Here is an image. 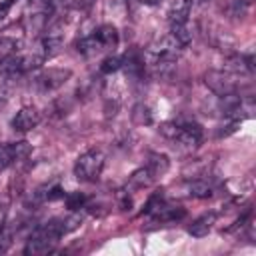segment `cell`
Instances as JSON below:
<instances>
[{"mask_svg": "<svg viewBox=\"0 0 256 256\" xmlns=\"http://www.w3.org/2000/svg\"><path fill=\"white\" fill-rule=\"evenodd\" d=\"M66 194H64V190L60 188V186H52V188H48V196H46V200L48 202H52V200H58V198H64Z\"/></svg>", "mask_w": 256, "mask_h": 256, "instance_id": "obj_23", "label": "cell"}, {"mask_svg": "<svg viewBox=\"0 0 256 256\" xmlns=\"http://www.w3.org/2000/svg\"><path fill=\"white\" fill-rule=\"evenodd\" d=\"M170 34H172V36H174L182 46H186V44H190V42H192V32L188 30V26H186V24H172Z\"/></svg>", "mask_w": 256, "mask_h": 256, "instance_id": "obj_19", "label": "cell"}, {"mask_svg": "<svg viewBox=\"0 0 256 256\" xmlns=\"http://www.w3.org/2000/svg\"><path fill=\"white\" fill-rule=\"evenodd\" d=\"M168 166H170V162H168V158H166L164 154H158V152L148 154L146 168L150 170V174H152L154 178H156V176H162V174L168 170Z\"/></svg>", "mask_w": 256, "mask_h": 256, "instance_id": "obj_15", "label": "cell"}, {"mask_svg": "<svg viewBox=\"0 0 256 256\" xmlns=\"http://www.w3.org/2000/svg\"><path fill=\"white\" fill-rule=\"evenodd\" d=\"M120 68H122V58H120V56H108V58H104L102 64H100V72H102V74H114V72H118Z\"/></svg>", "mask_w": 256, "mask_h": 256, "instance_id": "obj_20", "label": "cell"}, {"mask_svg": "<svg viewBox=\"0 0 256 256\" xmlns=\"http://www.w3.org/2000/svg\"><path fill=\"white\" fill-rule=\"evenodd\" d=\"M100 50H104V48H102V44L98 42V38H96L94 34L84 36V38L78 42V52L84 54V56H92V54H96V52H100Z\"/></svg>", "mask_w": 256, "mask_h": 256, "instance_id": "obj_17", "label": "cell"}, {"mask_svg": "<svg viewBox=\"0 0 256 256\" xmlns=\"http://www.w3.org/2000/svg\"><path fill=\"white\" fill-rule=\"evenodd\" d=\"M130 118H132V122L136 126H146V124L152 122V112H150V108L146 104L140 102V104H134V108L130 112Z\"/></svg>", "mask_w": 256, "mask_h": 256, "instance_id": "obj_16", "label": "cell"}, {"mask_svg": "<svg viewBox=\"0 0 256 256\" xmlns=\"http://www.w3.org/2000/svg\"><path fill=\"white\" fill-rule=\"evenodd\" d=\"M30 152H32V148H30V144L26 140H20V142H2L0 144V170L12 166L18 160L28 158Z\"/></svg>", "mask_w": 256, "mask_h": 256, "instance_id": "obj_5", "label": "cell"}, {"mask_svg": "<svg viewBox=\"0 0 256 256\" xmlns=\"http://www.w3.org/2000/svg\"><path fill=\"white\" fill-rule=\"evenodd\" d=\"M142 4H148V6H154V4H158V0H140Z\"/></svg>", "mask_w": 256, "mask_h": 256, "instance_id": "obj_25", "label": "cell"}, {"mask_svg": "<svg viewBox=\"0 0 256 256\" xmlns=\"http://www.w3.org/2000/svg\"><path fill=\"white\" fill-rule=\"evenodd\" d=\"M184 46L172 36V34H166L162 38H158L156 42L150 44L148 48V54L154 56V58H166V60H176V56L180 54Z\"/></svg>", "mask_w": 256, "mask_h": 256, "instance_id": "obj_7", "label": "cell"}, {"mask_svg": "<svg viewBox=\"0 0 256 256\" xmlns=\"http://www.w3.org/2000/svg\"><path fill=\"white\" fill-rule=\"evenodd\" d=\"M70 76H72L70 68H48V70L40 72L34 82H36V88L40 92H52V90L64 86Z\"/></svg>", "mask_w": 256, "mask_h": 256, "instance_id": "obj_4", "label": "cell"}, {"mask_svg": "<svg viewBox=\"0 0 256 256\" xmlns=\"http://www.w3.org/2000/svg\"><path fill=\"white\" fill-rule=\"evenodd\" d=\"M94 36L102 44V48H114L118 44V30L112 24H102L98 30H94Z\"/></svg>", "mask_w": 256, "mask_h": 256, "instance_id": "obj_13", "label": "cell"}, {"mask_svg": "<svg viewBox=\"0 0 256 256\" xmlns=\"http://www.w3.org/2000/svg\"><path fill=\"white\" fill-rule=\"evenodd\" d=\"M214 224H216V212H206V214L198 216V218L188 226V232H190V236H194V238H202V236H206V234L212 230Z\"/></svg>", "mask_w": 256, "mask_h": 256, "instance_id": "obj_11", "label": "cell"}, {"mask_svg": "<svg viewBox=\"0 0 256 256\" xmlns=\"http://www.w3.org/2000/svg\"><path fill=\"white\" fill-rule=\"evenodd\" d=\"M64 200H66V206H68V210H70V212H72V210H80V208L86 204V196H84L82 192L66 194V196H64Z\"/></svg>", "mask_w": 256, "mask_h": 256, "instance_id": "obj_21", "label": "cell"}, {"mask_svg": "<svg viewBox=\"0 0 256 256\" xmlns=\"http://www.w3.org/2000/svg\"><path fill=\"white\" fill-rule=\"evenodd\" d=\"M148 216H152L154 220H160V222H170V220H180L186 216V210L182 206H174L166 200H162Z\"/></svg>", "mask_w": 256, "mask_h": 256, "instance_id": "obj_10", "label": "cell"}, {"mask_svg": "<svg viewBox=\"0 0 256 256\" xmlns=\"http://www.w3.org/2000/svg\"><path fill=\"white\" fill-rule=\"evenodd\" d=\"M64 234H68L66 226H64V218H52V220H48L46 224H42L40 228L34 230V234L30 236V240L24 246V254H32V256L48 254V252L54 250L56 242Z\"/></svg>", "mask_w": 256, "mask_h": 256, "instance_id": "obj_1", "label": "cell"}, {"mask_svg": "<svg viewBox=\"0 0 256 256\" xmlns=\"http://www.w3.org/2000/svg\"><path fill=\"white\" fill-rule=\"evenodd\" d=\"M12 2H14V0H4V2H0V20H4V18L8 16V10H10Z\"/></svg>", "mask_w": 256, "mask_h": 256, "instance_id": "obj_24", "label": "cell"}, {"mask_svg": "<svg viewBox=\"0 0 256 256\" xmlns=\"http://www.w3.org/2000/svg\"><path fill=\"white\" fill-rule=\"evenodd\" d=\"M188 192H190V196L204 200V198H210L212 196V186L206 180H192L190 186H188Z\"/></svg>", "mask_w": 256, "mask_h": 256, "instance_id": "obj_18", "label": "cell"}, {"mask_svg": "<svg viewBox=\"0 0 256 256\" xmlns=\"http://www.w3.org/2000/svg\"><path fill=\"white\" fill-rule=\"evenodd\" d=\"M104 170V154L100 150H86L74 162V176L80 182H96Z\"/></svg>", "mask_w": 256, "mask_h": 256, "instance_id": "obj_2", "label": "cell"}, {"mask_svg": "<svg viewBox=\"0 0 256 256\" xmlns=\"http://www.w3.org/2000/svg\"><path fill=\"white\" fill-rule=\"evenodd\" d=\"M62 44H64L62 26H60V24H52V26L46 30L44 38H42V54H44V58L54 56V54L62 48Z\"/></svg>", "mask_w": 256, "mask_h": 256, "instance_id": "obj_9", "label": "cell"}, {"mask_svg": "<svg viewBox=\"0 0 256 256\" xmlns=\"http://www.w3.org/2000/svg\"><path fill=\"white\" fill-rule=\"evenodd\" d=\"M188 14H190V0H174L170 10H168L172 24H186Z\"/></svg>", "mask_w": 256, "mask_h": 256, "instance_id": "obj_12", "label": "cell"}, {"mask_svg": "<svg viewBox=\"0 0 256 256\" xmlns=\"http://www.w3.org/2000/svg\"><path fill=\"white\" fill-rule=\"evenodd\" d=\"M154 182V176L150 174V170L144 166V168H138L134 170L130 176H128V186L134 188V190H140V188H146Z\"/></svg>", "mask_w": 256, "mask_h": 256, "instance_id": "obj_14", "label": "cell"}, {"mask_svg": "<svg viewBox=\"0 0 256 256\" xmlns=\"http://www.w3.org/2000/svg\"><path fill=\"white\" fill-rule=\"evenodd\" d=\"M38 122H40V112L32 106H24L16 112V116L12 118L10 124L16 132H30L38 126Z\"/></svg>", "mask_w": 256, "mask_h": 256, "instance_id": "obj_8", "label": "cell"}, {"mask_svg": "<svg viewBox=\"0 0 256 256\" xmlns=\"http://www.w3.org/2000/svg\"><path fill=\"white\" fill-rule=\"evenodd\" d=\"M42 62H44V54H14L0 64V72L8 78H14L28 70L38 68Z\"/></svg>", "mask_w": 256, "mask_h": 256, "instance_id": "obj_3", "label": "cell"}, {"mask_svg": "<svg viewBox=\"0 0 256 256\" xmlns=\"http://www.w3.org/2000/svg\"><path fill=\"white\" fill-rule=\"evenodd\" d=\"M204 82H206V86L214 92V94H218L220 98L222 96H228V94H234L236 92V80H234V76H230L228 72H220V70H210V72H206V76H204Z\"/></svg>", "mask_w": 256, "mask_h": 256, "instance_id": "obj_6", "label": "cell"}, {"mask_svg": "<svg viewBox=\"0 0 256 256\" xmlns=\"http://www.w3.org/2000/svg\"><path fill=\"white\" fill-rule=\"evenodd\" d=\"M158 132H160L162 136L170 138V140H176V136H178V132H180V124H178V122H162V124L158 126Z\"/></svg>", "mask_w": 256, "mask_h": 256, "instance_id": "obj_22", "label": "cell"}]
</instances>
